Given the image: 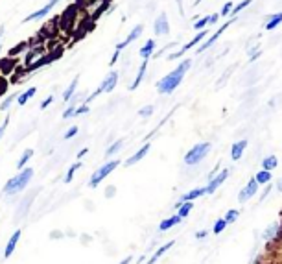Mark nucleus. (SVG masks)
I'll list each match as a JSON object with an SVG mask.
<instances>
[{"mask_svg": "<svg viewBox=\"0 0 282 264\" xmlns=\"http://www.w3.org/2000/svg\"><path fill=\"white\" fill-rule=\"evenodd\" d=\"M190 67H192V59L181 61L172 72L166 74L164 78H161V80L157 81V92H159V94H172V92L181 85V81L185 78V74L190 70Z\"/></svg>", "mask_w": 282, "mask_h": 264, "instance_id": "obj_1", "label": "nucleus"}, {"mask_svg": "<svg viewBox=\"0 0 282 264\" xmlns=\"http://www.w3.org/2000/svg\"><path fill=\"white\" fill-rule=\"evenodd\" d=\"M31 178H33V168H22L18 170L17 176H13L11 179H7V183L4 185V194L6 196H15L18 192H22L30 185Z\"/></svg>", "mask_w": 282, "mask_h": 264, "instance_id": "obj_2", "label": "nucleus"}, {"mask_svg": "<svg viewBox=\"0 0 282 264\" xmlns=\"http://www.w3.org/2000/svg\"><path fill=\"white\" fill-rule=\"evenodd\" d=\"M210 148H212V144H210V142H199V144L192 146L185 155V165L186 166H194V165H198V163H201V161H203L205 157L209 155Z\"/></svg>", "mask_w": 282, "mask_h": 264, "instance_id": "obj_3", "label": "nucleus"}, {"mask_svg": "<svg viewBox=\"0 0 282 264\" xmlns=\"http://www.w3.org/2000/svg\"><path fill=\"white\" fill-rule=\"evenodd\" d=\"M118 165H120V161H118V159L105 161V163H103V165L100 166V168H98L96 172H94V174H92V176L89 178V187H90V189H96L98 185L102 183V181H103L105 178H107L109 174L114 172V170L118 168Z\"/></svg>", "mask_w": 282, "mask_h": 264, "instance_id": "obj_4", "label": "nucleus"}, {"mask_svg": "<svg viewBox=\"0 0 282 264\" xmlns=\"http://www.w3.org/2000/svg\"><path fill=\"white\" fill-rule=\"evenodd\" d=\"M116 83H118V72H116V70H111V72H109L107 76H105V78H103V80H102L100 87H98L96 91H94V92H92V94H90L89 98L85 100L83 104L89 105L90 102H92V100H94V98H98V96H100L102 92H111V91H113V89H114V87H116Z\"/></svg>", "mask_w": 282, "mask_h": 264, "instance_id": "obj_5", "label": "nucleus"}, {"mask_svg": "<svg viewBox=\"0 0 282 264\" xmlns=\"http://www.w3.org/2000/svg\"><path fill=\"white\" fill-rule=\"evenodd\" d=\"M78 11H79V6L70 4L65 11L61 13L59 15V31H65V33H70V31H72L74 22H76V18H78Z\"/></svg>", "mask_w": 282, "mask_h": 264, "instance_id": "obj_6", "label": "nucleus"}, {"mask_svg": "<svg viewBox=\"0 0 282 264\" xmlns=\"http://www.w3.org/2000/svg\"><path fill=\"white\" fill-rule=\"evenodd\" d=\"M44 54H48L44 44H37V46H33V48L28 50V52L24 54V65H26V68H30L31 65H35V63L39 61V59H41Z\"/></svg>", "mask_w": 282, "mask_h": 264, "instance_id": "obj_7", "label": "nucleus"}, {"mask_svg": "<svg viewBox=\"0 0 282 264\" xmlns=\"http://www.w3.org/2000/svg\"><path fill=\"white\" fill-rule=\"evenodd\" d=\"M57 2H61V0H48V2H46V4H44L41 9H37V11L30 13V15H26V17L22 18V22L26 24V22H31V20H39V18H44L50 11H52V9H54Z\"/></svg>", "mask_w": 282, "mask_h": 264, "instance_id": "obj_8", "label": "nucleus"}, {"mask_svg": "<svg viewBox=\"0 0 282 264\" xmlns=\"http://www.w3.org/2000/svg\"><path fill=\"white\" fill-rule=\"evenodd\" d=\"M229 174H231V170L229 168H223L222 172H218L214 178L210 179L209 183H207V187H205V191H207V194H214V192L222 187L223 183H225V179L229 178Z\"/></svg>", "mask_w": 282, "mask_h": 264, "instance_id": "obj_9", "label": "nucleus"}, {"mask_svg": "<svg viewBox=\"0 0 282 264\" xmlns=\"http://www.w3.org/2000/svg\"><path fill=\"white\" fill-rule=\"evenodd\" d=\"M207 33H209V30H201V31H198V33H196V37H194V39H192V41H190V43H186L185 46H183V48L179 50V52H174V54H170V55H168V59H170V61H172V59H177V57H181V55L185 54V52H188V50L194 48V46H196V44H198V43H201V41H203L205 37H207Z\"/></svg>", "mask_w": 282, "mask_h": 264, "instance_id": "obj_10", "label": "nucleus"}, {"mask_svg": "<svg viewBox=\"0 0 282 264\" xmlns=\"http://www.w3.org/2000/svg\"><path fill=\"white\" fill-rule=\"evenodd\" d=\"M153 33L157 37L168 35L170 33V22L166 13H159V17L155 18V22H153Z\"/></svg>", "mask_w": 282, "mask_h": 264, "instance_id": "obj_11", "label": "nucleus"}, {"mask_svg": "<svg viewBox=\"0 0 282 264\" xmlns=\"http://www.w3.org/2000/svg\"><path fill=\"white\" fill-rule=\"evenodd\" d=\"M37 192H39V189H35V191L31 192V194H28V196H24L22 200H20L17 211H15V218H22V216L28 215V211H30L31 203H33V198L37 196Z\"/></svg>", "mask_w": 282, "mask_h": 264, "instance_id": "obj_12", "label": "nucleus"}, {"mask_svg": "<svg viewBox=\"0 0 282 264\" xmlns=\"http://www.w3.org/2000/svg\"><path fill=\"white\" fill-rule=\"evenodd\" d=\"M234 20H236V18H233V20H229V22H225V24H223V26H222V28H218V31H216V33H212V35H210V37H209V39H207V41H205V43H203V44H201V46H199V48H198V54H203L205 50H209V48H210V46H214V43H216L218 39H220V35H222L223 31L227 30L229 26L233 24Z\"/></svg>", "mask_w": 282, "mask_h": 264, "instance_id": "obj_13", "label": "nucleus"}, {"mask_svg": "<svg viewBox=\"0 0 282 264\" xmlns=\"http://www.w3.org/2000/svg\"><path fill=\"white\" fill-rule=\"evenodd\" d=\"M257 192H258V183L255 181V178H253L251 181H249V183H247L246 187L242 189L240 194H238V203H242V205H244V203L249 202V200H251V198L257 194Z\"/></svg>", "mask_w": 282, "mask_h": 264, "instance_id": "obj_14", "label": "nucleus"}, {"mask_svg": "<svg viewBox=\"0 0 282 264\" xmlns=\"http://www.w3.org/2000/svg\"><path fill=\"white\" fill-rule=\"evenodd\" d=\"M142 31H144V26H142V24H137L131 31H129V35H127L126 39L122 41V43L116 44V50H118V52H122V50L126 48V46H129V44H131L133 41H137L138 37L142 35Z\"/></svg>", "mask_w": 282, "mask_h": 264, "instance_id": "obj_15", "label": "nucleus"}, {"mask_svg": "<svg viewBox=\"0 0 282 264\" xmlns=\"http://www.w3.org/2000/svg\"><path fill=\"white\" fill-rule=\"evenodd\" d=\"M150 150H151V144L150 142H146L144 146L140 148V150H137V152H135V154L131 155V157H129V159L126 161V163H124V166H133V165H137L138 161H142L146 157V155L150 154Z\"/></svg>", "mask_w": 282, "mask_h": 264, "instance_id": "obj_16", "label": "nucleus"}, {"mask_svg": "<svg viewBox=\"0 0 282 264\" xmlns=\"http://www.w3.org/2000/svg\"><path fill=\"white\" fill-rule=\"evenodd\" d=\"M20 229H17L15 233L9 237V240H7V244H6V248H4V259H9L15 253V248H17V244H18V240H20Z\"/></svg>", "mask_w": 282, "mask_h": 264, "instance_id": "obj_17", "label": "nucleus"}, {"mask_svg": "<svg viewBox=\"0 0 282 264\" xmlns=\"http://www.w3.org/2000/svg\"><path fill=\"white\" fill-rule=\"evenodd\" d=\"M146 70H148V59H142V63H140V67H138V72L137 76H135V80H133L131 83V91H135V89H138V85L142 83V80H144V76H146Z\"/></svg>", "mask_w": 282, "mask_h": 264, "instance_id": "obj_18", "label": "nucleus"}, {"mask_svg": "<svg viewBox=\"0 0 282 264\" xmlns=\"http://www.w3.org/2000/svg\"><path fill=\"white\" fill-rule=\"evenodd\" d=\"M246 146H247V139H242V141L234 142L233 148H231V159L233 161H238L244 155L246 152Z\"/></svg>", "mask_w": 282, "mask_h": 264, "instance_id": "obj_19", "label": "nucleus"}, {"mask_svg": "<svg viewBox=\"0 0 282 264\" xmlns=\"http://www.w3.org/2000/svg\"><path fill=\"white\" fill-rule=\"evenodd\" d=\"M205 194H207L205 187H198V189H192L190 192L183 194V196L179 198V203H183V202H194V200H198V198L205 196Z\"/></svg>", "mask_w": 282, "mask_h": 264, "instance_id": "obj_20", "label": "nucleus"}, {"mask_svg": "<svg viewBox=\"0 0 282 264\" xmlns=\"http://www.w3.org/2000/svg\"><path fill=\"white\" fill-rule=\"evenodd\" d=\"M181 220H183V218H181L179 215H172L170 218H166V220H162L161 224H159V231H161V233H164V231H168V229L175 228L177 224H181Z\"/></svg>", "mask_w": 282, "mask_h": 264, "instance_id": "obj_21", "label": "nucleus"}, {"mask_svg": "<svg viewBox=\"0 0 282 264\" xmlns=\"http://www.w3.org/2000/svg\"><path fill=\"white\" fill-rule=\"evenodd\" d=\"M174 244H175L174 240H170V242H166V244H162V246L159 248V250H157V252L153 253V255H151L150 259H148V263H146V264H155L157 261H159V259H161L162 255H164V253L168 252V250H172V248H174Z\"/></svg>", "mask_w": 282, "mask_h": 264, "instance_id": "obj_22", "label": "nucleus"}, {"mask_svg": "<svg viewBox=\"0 0 282 264\" xmlns=\"http://www.w3.org/2000/svg\"><path fill=\"white\" fill-rule=\"evenodd\" d=\"M155 46H157L155 39H148V41H146L144 46H142V48L138 50V54H140V57H142V59H148V61H150V57H151V55H153V52H155Z\"/></svg>", "mask_w": 282, "mask_h": 264, "instance_id": "obj_23", "label": "nucleus"}, {"mask_svg": "<svg viewBox=\"0 0 282 264\" xmlns=\"http://www.w3.org/2000/svg\"><path fill=\"white\" fill-rule=\"evenodd\" d=\"M279 228H281V224H279V222L270 224V226L266 228L264 233H262V240H264V242H271V240L277 237V233H279Z\"/></svg>", "mask_w": 282, "mask_h": 264, "instance_id": "obj_24", "label": "nucleus"}, {"mask_svg": "<svg viewBox=\"0 0 282 264\" xmlns=\"http://www.w3.org/2000/svg\"><path fill=\"white\" fill-rule=\"evenodd\" d=\"M35 94H37V87H30V89H26V91H22L17 96V104L26 105L31 98H33V96H35Z\"/></svg>", "mask_w": 282, "mask_h": 264, "instance_id": "obj_25", "label": "nucleus"}, {"mask_svg": "<svg viewBox=\"0 0 282 264\" xmlns=\"http://www.w3.org/2000/svg\"><path fill=\"white\" fill-rule=\"evenodd\" d=\"M78 83H79V76H74V80L70 81V85L66 87V91L63 92V100H65L66 104L70 102V98H72L74 94H76V91H78Z\"/></svg>", "mask_w": 282, "mask_h": 264, "instance_id": "obj_26", "label": "nucleus"}, {"mask_svg": "<svg viewBox=\"0 0 282 264\" xmlns=\"http://www.w3.org/2000/svg\"><path fill=\"white\" fill-rule=\"evenodd\" d=\"M175 209H177V215L181 216V218H186V216L190 215L192 213V209H194V203L192 202H183V203H175L174 205Z\"/></svg>", "mask_w": 282, "mask_h": 264, "instance_id": "obj_27", "label": "nucleus"}, {"mask_svg": "<svg viewBox=\"0 0 282 264\" xmlns=\"http://www.w3.org/2000/svg\"><path fill=\"white\" fill-rule=\"evenodd\" d=\"M31 157H33V150H31V148H26L24 152H22V155H20V159L17 161V168H18V170L26 168V165L30 163Z\"/></svg>", "mask_w": 282, "mask_h": 264, "instance_id": "obj_28", "label": "nucleus"}, {"mask_svg": "<svg viewBox=\"0 0 282 264\" xmlns=\"http://www.w3.org/2000/svg\"><path fill=\"white\" fill-rule=\"evenodd\" d=\"M81 166H83V163H81V161H76L74 165L68 166V170H66L65 179H63V181H65V183H70V181H72V179H74V174L78 172V170H79V168H81Z\"/></svg>", "mask_w": 282, "mask_h": 264, "instance_id": "obj_29", "label": "nucleus"}, {"mask_svg": "<svg viewBox=\"0 0 282 264\" xmlns=\"http://www.w3.org/2000/svg\"><path fill=\"white\" fill-rule=\"evenodd\" d=\"M279 166V159H277L275 155H268L264 161H262V170H268V172H271L273 168H277Z\"/></svg>", "mask_w": 282, "mask_h": 264, "instance_id": "obj_30", "label": "nucleus"}, {"mask_svg": "<svg viewBox=\"0 0 282 264\" xmlns=\"http://www.w3.org/2000/svg\"><path fill=\"white\" fill-rule=\"evenodd\" d=\"M282 22V11L281 13H275V15H271L270 20L266 22V30H275L277 26Z\"/></svg>", "mask_w": 282, "mask_h": 264, "instance_id": "obj_31", "label": "nucleus"}, {"mask_svg": "<svg viewBox=\"0 0 282 264\" xmlns=\"http://www.w3.org/2000/svg\"><path fill=\"white\" fill-rule=\"evenodd\" d=\"M122 146H124V139H118V141H114L111 146L105 150V157H111V155H114L116 152H120Z\"/></svg>", "mask_w": 282, "mask_h": 264, "instance_id": "obj_32", "label": "nucleus"}, {"mask_svg": "<svg viewBox=\"0 0 282 264\" xmlns=\"http://www.w3.org/2000/svg\"><path fill=\"white\" fill-rule=\"evenodd\" d=\"M255 181H257L258 185H266L271 181V172H268V170H260V172H257V176H255Z\"/></svg>", "mask_w": 282, "mask_h": 264, "instance_id": "obj_33", "label": "nucleus"}, {"mask_svg": "<svg viewBox=\"0 0 282 264\" xmlns=\"http://www.w3.org/2000/svg\"><path fill=\"white\" fill-rule=\"evenodd\" d=\"M238 218H240V211L238 209H229L227 213H225V216H223V220L227 222V224H234Z\"/></svg>", "mask_w": 282, "mask_h": 264, "instance_id": "obj_34", "label": "nucleus"}, {"mask_svg": "<svg viewBox=\"0 0 282 264\" xmlns=\"http://www.w3.org/2000/svg\"><path fill=\"white\" fill-rule=\"evenodd\" d=\"M17 92H13V94H9V96H6V100H4V102H2V104H0V111H7L9 109V107H11V104L13 102H15V100H17Z\"/></svg>", "mask_w": 282, "mask_h": 264, "instance_id": "obj_35", "label": "nucleus"}, {"mask_svg": "<svg viewBox=\"0 0 282 264\" xmlns=\"http://www.w3.org/2000/svg\"><path fill=\"white\" fill-rule=\"evenodd\" d=\"M153 111H155V105H144V107H140V109H138V117L148 118V117L153 115Z\"/></svg>", "mask_w": 282, "mask_h": 264, "instance_id": "obj_36", "label": "nucleus"}, {"mask_svg": "<svg viewBox=\"0 0 282 264\" xmlns=\"http://www.w3.org/2000/svg\"><path fill=\"white\" fill-rule=\"evenodd\" d=\"M251 2H253V0H242L240 4H236V6L233 7V11H231V15H234V17H236V15H238V13H240V11H244V9H246V7L249 6Z\"/></svg>", "mask_w": 282, "mask_h": 264, "instance_id": "obj_37", "label": "nucleus"}, {"mask_svg": "<svg viewBox=\"0 0 282 264\" xmlns=\"http://www.w3.org/2000/svg\"><path fill=\"white\" fill-rule=\"evenodd\" d=\"M229 224L223 218H220V220H216V224H214V228H212V231H214V235H220L225 231V228H227Z\"/></svg>", "mask_w": 282, "mask_h": 264, "instance_id": "obj_38", "label": "nucleus"}, {"mask_svg": "<svg viewBox=\"0 0 282 264\" xmlns=\"http://www.w3.org/2000/svg\"><path fill=\"white\" fill-rule=\"evenodd\" d=\"M76 107H78L76 104H68V107H66V109L63 111V118H65V120L72 118V117H74V111H76Z\"/></svg>", "mask_w": 282, "mask_h": 264, "instance_id": "obj_39", "label": "nucleus"}, {"mask_svg": "<svg viewBox=\"0 0 282 264\" xmlns=\"http://www.w3.org/2000/svg\"><path fill=\"white\" fill-rule=\"evenodd\" d=\"M207 24H209V17L199 18V20H196V22H194V30L201 31V30H205V26H207Z\"/></svg>", "mask_w": 282, "mask_h": 264, "instance_id": "obj_40", "label": "nucleus"}, {"mask_svg": "<svg viewBox=\"0 0 282 264\" xmlns=\"http://www.w3.org/2000/svg\"><path fill=\"white\" fill-rule=\"evenodd\" d=\"M233 2H231V0H229V2H225V4H223V7H222V11H220V15H222V17H227V15H231V11H233Z\"/></svg>", "mask_w": 282, "mask_h": 264, "instance_id": "obj_41", "label": "nucleus"}, {"mask_svg": "<svg viewBox=\"0 0 282 264\" xmlns=\"http://www.w3.org/2000/svg\"><path fill=\"white\" fill-rule=\"evenodd\" d=\"M76 135H78V126H70V128L66 129L65 135H63V139L68 141V139H72V137H76Z\"/></svg>", "mask_w": 282, "mask_h": 264, "instance_id": "obj_42", "label": "nucleus"}, {"mask_svg": "<svg viewBox=\"0 0 282 264\" xmlns=\"http://www.w3.org/2000/svg\"><path fill=\"white\" fill-rule=\"evenodd\" d=\"M66 235L63 233V231H61V229H52V231H50V240H57V239H65Z\"/></svg>", "mask_w": 282, "mask_h": 264, "instance_id": "obj_43", "label": "nucleus"}, {"mask_svg": "<svg viewBox=\"0 0 282 264\" xmlns=\"http://www.w3.org/2000/svg\"><path fill=\"white\" fill-rule=\"evenodd\" d=\"M85 113H89V105L87 104H81L76 107V111H74V117H81V115H85Z\"/></svg>", "mask_w": 282, "mask_h": 264, "instance_id": "obj_44", "label": "nucleus"}, {"mask_svg": "<svg viewBox=\"0 0 282 264\" xmlns=\"http://www.w3.org/2000/svg\"><path fill=\"white\" fill-rule=\"evenodd\" d=\"M114 194H116V187H114V185H109V187H105V192H103V196L107 198V200L114 198Z\"/></svg>", "mask_w": 282, "mask_h": 264, "instance_id": "obj_45", "label": "nucleus"}, {"mask_svg": "<svg viewBox=\"0 0 282 264\" xmlns=\"http://www.w3.org/2000/svg\"><path fill=\"white\" fill-rule=\"evenodd\" d=\"M52 102H54V96L50 94L48 98H44V100H42V102H41V105H39V107H41V109L44 111V109H46V107H48L50 104H52Z\"/></svg>", "mask_w": 282, "mask_h": 264, "instance_id": "obj_46", "label": "nucleus"}, {"mask_svg": "<svg viewBox=\"0 0 282 264\" xmlns=\"http://www.w3.org/2000/svg\"><path fill=\"white\" fill-rule=\"evenodd\" d=\"M7 124H9V118H6V120H4V122H2V126H0V141H2V139H4V135H6Z\"/></svg>", "mask_w": 282, "mask_h": 264, "instance_id": "obj_47", "label": "nucleus"}, {"mask_svg": "<svg viewBox=\"0 0 282 264\" xmlns=\"http://www.w3.org/2000/svg\"><path fill=\"white\" fill-rule=\"evenodd\" d=\"M7 91V81L4 78H0V96H4Z\"/></svg>", "mask_w": 282, "mask_h": 264, "instance_id": "obj_48", "label": "nucleus"}, {"mask_svg": "<svg viewBox=\"0 0 282 264\" xmlns=\"http://www.w3.org/2000/svg\"><path fill=\"white\" fill-rule=\"evenodd\" d=\"M207 235H209V231H207V229H201V231H198V233H196V239L203 240V239H207Z\"/></svg>", "mask_w": 282, "mask_h": 264, "instance_id": "obj_49", "label": "nucleus"}, {"mask_svg": "<svg viewBox=\"0 0 282 264\" xmlns=\"http://www.w3.org/2000/svg\"><path fill=\"white\" fill-rule=\"evenodd\" d=\"M118 57H120V52H118V50H114V54H113V57H111V61H109V65L113 67L114 63L118 61Z\"/></svg>", "mask_w": 282, "mask_h": 264, "instance_id": "obj_50", "label": "nucleus"}, {"mask_svg": "<svg viewBox=\"0 0 282 264\" xmlns=\"http://www.w3.org/2000/svg\"><path fill=\"white\" fill-rule=\"evenodd\" d=\"M90 2H94V0H74V4H76V6H79V7L87 6V4H90Z\"/></svg>", "mask_w": 282, "mask_h": 264, "instance_id": "obj_51", "label": "nucleus"}, {"mask_svg": "<svg viewBox=\"0 0 282 264\" xmlns=\"http://www.w3.org/2000/svg\"><path fill=\"white\" fill-rule=\"evenodd\" d=\"M218 18H220V13H214V15H210V17H209V24H216Z\"/></svg>", "mask_w": 282, "mask_h": 264, "instance_id": "obj_52", "label": "nucleus"}, {"mask_svg": "<svg viewBox=\"0 0 282 264\" xmlns=\"http://www.w3.org/2000/svg\"><path fill=\"white\" fill-rule=\"evenodd\" d=\"M131 261H133V257H131V255H127V257H126V259H122V261H120L118 264H131Z\"/></svg>", "mask_w": 282, "mask_h": 264, "instance_id": "obj_53", "label": "nucleus"}, {"mask_svg": "<svg viewBox=\"0 0 282 264\" xmlns=\"http://www.w3.org/2000/svg\"><path fill=\"white\" fill-rule=\"evenodd\" d=\"M177 6H179V13L185 15V9H183V0H177Z\"/></svg>", "mask_w": 282, "mask_h": 264, "instance_id": "obj_54", "label": "nucleus"}, {"mask_svg": "<svg viewBox=\"0 0 282 264\" xmlns=\"http://www.w3.org/2000/svg\"><path fill=\"white\" fill-rule=\"evenodd\" d=\"M87 152H89V148H83V150H81V152H79V154H78V161L81 159V157H83V155L87 154Z\"/></svg>", "mask_w": 282, "mask_h": 264, "instance_id": "obj_55", "label": "nucleus"}, {"mask_svg": "<svg viewBox=\"0 0 282 264\" xmlns=\"http://www.w3.org/2000/svg\"><path fill=\"white\" fill-rule=\"evenodd\" d=\"M4 33H6V26L2 24V26H0V41H2V37H4Z\"/></svg>", "mask_w": 282, "mask_h": 264, "instance_id": "obj_56", "label": "nucleus"}, {"mask_svg": "<svg viewBox=\"0 0 282 264\" xmlns=\"http://www.w3.org/2000/svg\"><path fill=\"white\" fill-rule=\"evenodd\" d=\"M277 191L282 192V179H279V183H277Z\"/></svg>", "mask_w": 282, "mask_h": 264, "instance_id": "obj_57", "label": "nucleus"}, {"mask_svg": "<svg viewBox=\"0 0 282 264\" xmlns=\"http://www.w3.org/2000/svg\"><path fill=\"white\" fill-rule=\"evenodd\" d=\"M199 2H203V0H196V2H194V6H198Z\"/></svg>", "mask_w": 282, "mask_h": 264, "instance_id": "obj_58", "label": "nucleus"}, {"mask_svg": "<svg viewBox=\"0 0 282 264\" xmlns=\"http://www.w3.org/2000/svg\"><path fill=\"white\" fill-rule=\"evenodd\" d=\"M0 52H2V43H0Z\"/></svg>", "mask_w": 282, "mask_h": 264, "instance_id": "obj_59", "label": "nucleus"}]
</instances>
